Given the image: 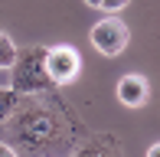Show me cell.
<instances>
[{
  "label": "cell",
  "instance_id": "obj_5",
  "mask_svg": "<svg viewBox=\"0 0 160 157\" xmlns=\"http://www.w3.org/2000/svg\"><path fill=\"white\" fill-rule=\"evenodd\" d=\"M17 56H20L17 43H13L10 36H7V33H0V69H13Z\"/></svg>",
  "mask_w": 160,
  "mask_h": 157
},
{
  "label": "cell",
  "instance_id": "obj_1",
  "mask_svg": "<svg viewBox=\"0 0 160 157\" xmlns=\"http://www.w3.org/2000/svg\"><path fill=\"white\" fill-rule=\"evenodd\" d=\"M42 59H46V49H30V53L17 56V62H13V69H17V75H13V92H42L49 85L46 78V69H42Z\"/></svg>",
  "mask_w": 160,
  "mask_h": 157
},
{
  "label": "cell",
  "instance_id": "obj_10",
  "mask_svg": "<svg viewBox=\"0 0 160 157\" xmlns=\"http://www.w3.org/2000/svg\"><path fill=\"white\" fill-rule=\"evenodd\" d=\"M85 3H88V7H101V0H85Z\"/></svg>",
  "mask_w": 160,
  "mask_h": 157
},
{
  "label": "cell",
  "instance_id": "obj_3",
  "mask_svg": "<svg viewBox=\"0 0 160 157\" xmlns=\"http://www.w3.org/2000/svg\"><path fill=\"white\" fill-rule=\"evenodd\" d=\"M88 39H92V46H95L101 56H121L124 46H128V39H131V33H128V26L121 23L118 17H105L101 23L92 26Z\"/></svg>",
  "mask_w": 160,
  "mask_h": 157
},
{
  "label": "cell",
  "instance_id": "obj_2",
  "mask_svg": "<svg viewBox=\"0 0 160 157\" xmlns=\"http://www.w3.org/2000/svg\"><path fill=\"white\" fill-rule=\"evenodd\" d=\"M42 69H46L49 82L65 85V82H72V78L82 72V56H78L75 46H52V49H46Z\"/></svg>",
  "mask_w": 160,
  "mask_h": 157
},
{
  "label": "cell",
  "instance_id": "obj_4",
  "mask_svg": "<svg viewBox=\"0 0 160 157\" xmlns=\"http://www.w3.org/2000/svg\"><path fill=\"white\" fill-rule=\"evenodd\" d=\"M147 95H150L147 78L137 75V72H131V75H124L118 82V98H121V105H128V108H141V105L147 102Z\"/></svg>",
  "mask_w": 160,
  "mask_h": 157
},
{
  "label": "cell",
  "instance_id": "obj_9",
  "mask_svg": "<svg viewBox=\"0 0 160 157\" xmlns=\"http://www.w3.org/2000/svg\"><path fill=\"white\" fill-rule=\"evenodd\" d=\"M147 157H160V144H154V147H150V151H147Z\"/></svg>",
  "mask_w": 160,
  "mask_h": 157
},
{
  "label": "cell",
  "instance_id": "obj_8",
  "mask_svg": "<svg viewBox=\"0 0 160 157\" xmlns=\"http://www.w3.org/2000/svg\"><path fill=\"white\" fill-rule=\"evenodd\" d=\"M0 157H17V151H13L10 144H3V141H0Z\"/></svg>",
  "mask_w": 160,
  "mask_h": 157
},
{
  "label": "cell",
  "instance_id": "obj_6",
  "mask_svg": "<svg viewBox=\"0 0 160 157\" xmlns=\"http://www.w3.org/2000/svg\"><path fill=\"white\" fill-rule=\"evenodd\" d=\"M17 105H20V92H13V89H0V121H7L17 111Z\"/></svg>",
  "mask_w": 160,
  "mask_h": 157
},
{
  "label": "cell",
  "instance_id": "obj_7",
  "mask_svg": "<svg viewBox=\"0 0 160 157\" xmlns=\"http://www.w3.org/2000/svg\"><path fill=\"white\" fill-rule=\"evenodd\" d=\"M124 7H128V0H101V10H108V13H118Z\"/></svg>",
  "mask_w": 160,
  "mask_h": 157
}]
</instances>
